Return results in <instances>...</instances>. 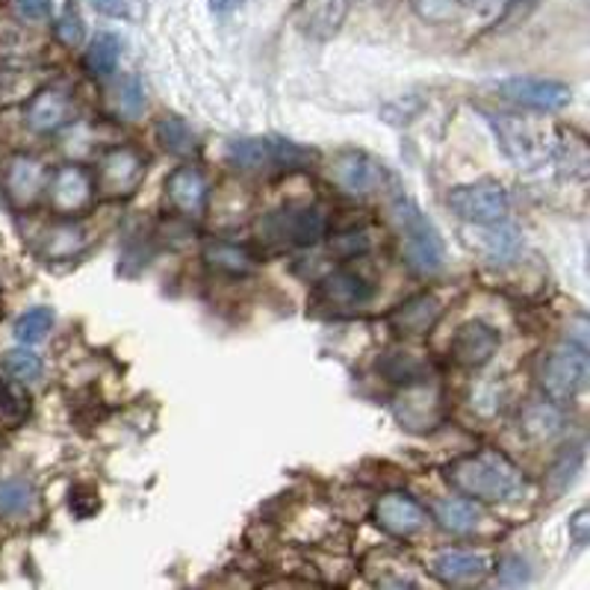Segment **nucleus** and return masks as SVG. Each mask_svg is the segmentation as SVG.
I'll use <instances>...</instances> for the list:
<instances>
[{
	"label": "nucleus",
	"instance_id": "obj_1",
	"mask_svg": "<svg viewBox=\"0 0 590 590\" xmlns=\"http://www.w3.org/2000/svg\"><path fill=\"white\" fill-rule=\"evenodd\" d=\"M446 481L452 484L461 497L479 502V506H499L511 502L522 493L520 467L497 449H481L476 454H463L446 467Z\"/></svg>",
	"mask_w": 590,
	"mask_h": 590
},
{
	"label": "nucleus",
	"instance_id": "obj_2",
	"mask_svg": "<svg viewBox=\"0 0 590 590\" xmlns=\"http://www.w3.org/2000/svg\"><path fill=\"white\" fill-rule=\"evenodd\" d=\"M393 222L402 237L404 263L417 274H437L446 263V246L434 222L420 210V204L408 196H399L390 207Z\"/></svg>",
	"mask_w": 590,
	"mask_h": 590
},
{
	"label": "nucleus",
	"instance_id": "obj_3",
	"mask_svg": "<svg viewBox=\"0 0 590 590\" xmlns=\"http://www.w3.org/2000/svg\"><path fill=\"white\" fill-rule=\"evenodd\" d=\"M540 387L552 402H573L576 396L588 387V342L564 340L540 360Z\"/></svg>",
	"mask_w": 590,
	"mask_h": 590
},
{
	"label": "nucleus",
	"instance_id": "obj_4",
	"mask_svg": "<svg viewBox=\"0 0 590 590\" xmlns=\"http://www.w3.org/2000/svg\"><path fill=\"white\" fill-rule=\"evenodd\" d=\"M313 151H304L296 142L274 137H246L233 139L228 146V163L242 171H272V169H299L310 163Z\"/></svg>",
	"mask_w": 590,
	"mask_h": 590
},
{
	"label": "nucleus",
	"instance_id": "obj_5",
	"mask_svg": "<svg viewBox=\"0 0 590 590\" xmlns=\"http://www.w3.org/2000/svg\"><path fill=\"white\" fill-rule=\"evenodd\" d=\"M269 242L290 246V249H313L326 240L328 219L319 207H283L260 224Z\"/></svg>",
	"mask_w": 590,
	"mask_h": 590
},
{
	"label": "nucleus",
	"instance_id": "obj_6",
	"mask_svg": "<svg viewBox=\"0 0 590 590\" xmlns=\"http://www.w3.org/2000/svg\"><path fill=\"white\" fill-rule=\"evenodd\" d=\"M449 207L458 219L470 224H493L506 222L511 201L502 183L497 180H476V183H463L449 192Z\"/></svg>",
	"mask_w": 590,
	"mask_h": 590
},
{
	"label": "nucleus",
	"instance_id": "obj_7",
	"mask_svg": "<svg viewBox=\"0 0 590 590\" xmlns=\"http://www.w3.org/2000/svg\"><path fill=\"white\" fill-rule=\"evenodd\" d=\"M493 89H497V94H502L506 101L534 112H558L573 101V89L552 78H522V74H517V78L493 83Z\"/></svg>",
	"mask_w": 590,
	"mask_h": 590
},
{
	"label": "nucleus",
	"instance_id": "obj_8",
	"mask_svg": "<svg viewBox=\"0 0 590 590\" xmlns=\"http://www.w3.org/2000/svg\"><path fill=\"white\" fill-rule=\"evenodd\" d=\"M142 178H146V157L137 148L119 146L101 154L94 187L107 198H128L137 192Z\"/></svg>",
	"mask_w": 590,
	"mask_h": 590
},
{
	"label": "nucleus",
	"instance_id": "obj_9",
	"mask_svg": "<svg viewBox=\"0 0 590 590\" xmlns=\"http://www.w3.org/2000/svg\"><path fill=\"white\" fill-rule=\"evenodd\" d=\"M44 192H48L53 213L69 219V216H78L80 210L92 204L94 180L83 166H60L53 174H48Z\"/></svg>",
	"mask_w": 590,
	"mask_h": 590
},
{
	"label": "nucleus",
	"instance_id": "obj_10",
	"mask_svg": "<svg viewBox=\"0 0 590 590\" xmlns=\"http://www.w3.org/2000/svg\"><path fill=\"white\" fill-rule=\"evenodd\" d=\"M490 121V128L497 130L499 142L506 148V154L511 157L513 163L522 166V169H534L538 163H543L549 157L547 139L538 130H531L522 119H513V116H490L484 112Z\"/></svg>",
	"mask_w": 590,
	"mask_h": 590
},
{
	"label": "nucleus",
	"instance_id": "obj_11",
	"mask_svg": "<svg viewBox=\"0 0 590 590\" xmlns=\"http://www.w3.org/2000/svg\"><path fill=\"white\" fill-rule=\"evenodd\" d=\"M74 116V101L71 94L60 86H42L30 94V101L24 107V124L39 137H51L60 133Z\"/></svg>",
	"mask_w": 590,
	"mask_h": 590
},
{
	"label": "nucleus",
	"instance_id": "obj_12",
	"mask_svg": "<svg viewBox=\"0 0 590 590\" xmlns=\"http://www.w3.org/2000/svg\"><path fill=\"white\" fill-rule=\"evenodd\" d=\"M372 520H376L378 529L393 534V538H413L417 531L428 526V511L413 497L396 490V493L378 499L376 508H372Z\"/></svg>",
	"mask_w": 590,
	"mask_h": 590
},
{
	"label": "nucleus",
	"instance_id": "obj_13",
	"mask_svg": "<svg viewBox=\"0 0 590 590\" xmlns=\"http://www.w3.org/2000/svg\"><path fill=\"white\" fill-rule=\"evenodd\" d=\"M351 0H301L292 12V24L301 36L313 42H328L340 33L342 21L349 16Z\"/></svg>",
	"mask_w": 590,
	"mask_h": 590
},
{
	"label": "nucleus",
	"instance_id": "obj_14",
	"mask_svg": "<svg viewBox=\"0 0 590 590\" xmlns=\"http://www.w3.org/2000/svg\"><path fill=\"white\" fill-rule=\"evenodd\" d=\"M372 296H376V287H372L363 274L349 272V269L331 272L328 278L319 281V301H322L328 310H337V313L367 308Z\"/></svg>",
	"mask_w": 590,
	"mask_h": 590
},
{
	"label": "nucleus",
	"instance_id": "obj_15",
	"mask_svg": "<svg viewBox=\"0 0 590 590\" xmlns=\"http://www.w3.org/2000/svg\"><path fill=\"white\" fill-rule=\"evenodd\" d=\"M499 342H502V337H499L497 328L476 319V322H467V326L458 328V334L452 337V346H449V354H452L458 367L479 369L493 360Z\"/></svg>",
	"mask_w": 590,
	"mask_h": 590
},
{
	"label": "nucleus",
	"instance_id": "obj_16",
	"mask_svg": "<svg viewBox=\"0 0 590 590\" xmlns=\"http://www.w3.org/2000/svg\"><path fill=\"white\" fill-rule=\"evenodd\" d=\"M44 187H48V169L36 157L18 154L3 169V189L16 207L36 204L42 198Z\"/></svg>",
	"mask_w": 590,
	"mask_h": 590
},
{
	"label": "nucleus",
	"instance_id": "obj_17",
	"mask_svg": "<svg viewBox=\"0 0 590 590\" xmlns=\"http://www.w3.org/2000/svg\"><path fill=\"white\" fill-rule=\"evenodd\" d=\"M331 174H334L337 187L346 189L349 196H369L384 183V169L372 157L358 154V151H346L337 157Z\"/></svg>",
	"mask_w": 590,
	"mask_h": 590
},
{
	"label": "nucleus",
	"instance_id": "obj_18",
	"mask_svg": "<svg viewBox=\"0 0 590 590\" xmlns=\"http://www.w3.org/2000/svg\"><path fill=\"white\" fill-rule=\"evenodd\" d=\"M440 317H443L440 299L431 292H422L390 313V328L399 337H426L440 322Z\"/></svg>",
	"mask_w": 590,
	"mask_h": 590
},
{
	"label": "nucleus",
	"instance_id": "obj_19",
	"mask_svg": "<svg viewBox=\"0 0 590 590\" xmlns=\"http://www.w3.org/2000/svg\"><path fill=\"white\" fill-rule=\"evenodd\" d=\"M166 196H169L171 207L178 213L198 219L207 207V180L204 174L192 166H180L171 171V178L166 180Z\"/></svg>",
	"mask_w": 590,
	"mask_h": 590
},
{
	"label": "nucleus",
	"instance_id": "obj_20",
	"mask_svg": "<svg viewBox=\"0 0 590 590\" xmlns=\"http://www.w3.org/2000/svg\"><path fill=\"white\" fill-rule=\"evenodd\" d=\"M434 576L446 584H463L479 582L490 573V558L479 552H467V549H449L434 558Z\"/></svg>",
	"mask_w": 590,
	"mask_h": 590
},
{
	"label": "nucleus",
	"instance_id": "obj_21",
	"mask_svg": "<svg viewBox=\"0 0 590 590\" xmlns=\"http://www.w3.org/2000/svg\"><path fill=\"white\" fill-rule=\"evenodd\" d=\"M434 520L440 522V529L452 531V534H472L484 526V511H481L479 502L472 499H437L434 502Z\"/></svg>",
	"mask_w": 590,
	"mask_h": 590
},
{
	"label": "nucleus",
	"instance_id": "obj_22",
	"mask_svg": "<svg viewBox=\"0 0 590 590\" xmlns=\"http://www.w3.org/2000/svg\"><path fill=\"white\" fill-rule=\"evenodd\" d=\"M204 260L216 272L224 274H249L254 269V254L246 246L228 240H210L204 246Z\"/></svg>",
	"mask_w": 590,
	"mask_h": 590
},
{
	"label": "nucleus",
	"instance_id": "obj_23",
	"mask_svg": "<svg viewBox=\"0 0 590 590\" xmlns=\"http://www.w3.org/2000/svg\"><path fill=\"white\" fill-rule=\"evenodd\" d=\"M121 60V39L116 33H98L83 57V69L89 78H110Z\"/></svg>",
	"mask_w": 590,
	"mask_h": 590
},
{
	"label": "nucleus",
	"instance_id": "obj_24",
	"mask_svg": "<svg viewBox=\"0 0 590 590\" xmlns=\"http://www.w3.org/2000/svg\"><path fill=\"white\" fill-rule=\"evenodd\" d=\"M520 431L531 440H549V437H556L564 426V411L558 408V402H531L526 408L520 420Z\"/></svg>",
	"mask_w": 590,
	"mask_h": 590
},
{
	"label": "nucleus",
	"instance_id": "obj_25",
	"mask_svg": "<svg viewBox=\"0 0 590 590\" xmlns=\"http://www.w3.org/2000/svg\"><path fill=\"white\" fill-rule=\"evenodd\" d=\"M479 228V249L490 257V260H497V263H506L511 257H517L520 251V233L508 228L502 222L493 224H476Z\"/></svg>",
	"mask_w": 590,
	"mask_h": 590
},
{
	"label": "nucleus",
	"instance_id": "obj_26",
	"mask_svg": "<svg viewBox=\"0 0 590 590\" xmlns=\"http://www.w3.org/2000/svg\"><path fill=\"white\" fill-rule=\"evenodd\" d=\"M86 242H89L86 240V231L78 222H60L44 233L42 251L44 257H51V260H69V257L80 254Z\"/></svg>",
	"mask_w": 590,
	"mask_h": 590
},
{
	"label": "nucleus",
	"instance_id": "obj_27",
	"mask_svg": "<svg viewBox=\"0 0 590 590\" xmlns=\"http://www.w3.org/2000/svg\"><path fill=\"white\" fill-rule=\"evenodd\" d=\"M157 142L174 157L196 154V133L189 130V124L178 116H163L157 121Z\"/></svg>",
	"mask_w": 590,
	"mask_h": 590
},
{
	"label": "nucleus",
	"instance_id": "obj_28",
	"mask_svg": "<svg viewBox=\"0 0 590 590\" xmlns=\"http://www.w3.org/2000/svg\"><path fill=\"white\" fill-rule=\"evenodd\" d=\"M36 506V488L27 479H0V517L16 520Z\"/></svg>",
	"mask_w": 590,
	"mask_h": 590
},
{
	"label": "nucleus",
	"instance_id": "obj_29",
	"mask_svg": "<svg viewBox=\"0 0 590 590\" xmlns=\"http://www.w3.org/2000/svg\"><path fill=\"white\" fill-rule=\"evenodd\" d=\"M3 372H7L12 381H18V384H30V381H39V378H42L44 363L33 349L21 346V349H12L3 354Z\"/></svg>",
	"mask_w": 590,
	"mask_h": 590
},
{
	"label": "nucleus",
	"instance_id": "obj_30",
	"mask_svg": "<svg viewBox=\"0 0 590 590\" xmlns=\"http://www.w3.org/2000/svg\"><path fill=\"white\" fill-rule=\"evenodd\" d=\"M53 328V310L48 308H33L21 313L16 319V340L21 346H36V342H42L44 337L51 334Z\"/></svg>",
	"mask_w": 590,
	"mask_h": 590
},
{
	"label": "nucleus",
	"instance_id": "obj_31",
	"mask_svg": "<svg viewBox=\"0 0 590 590\" xmlns=\"http://www.w3.org/2000/svg\"><path fill=\"white\" fill-rule=\"evenodd\" d=\"M463 0H413V12L428 24H452L463 16Z\"/></svg>",
	"mask_w": 590,
	"mask_h": 590
},
{
	"label": "nucleus",
	"instance_id": "obj_32",
	"mask_svg": "<svg viewBox=\"0 0 590 590\" xmlns=\"http://www.w3.org/2000/svg\"><path fill=\"white\" fill-rule=\"evenodd\" d=\"M30 413V399L27 393L16 384H9V381H0V422H7V426H16Z\"/></svg>",
	"mask_w": 590,
	"mask_h": 590
},
{
	"label": "nucleus",
	"instance_id": "obj_33",
	"mask_svg": "<svg viewBox=\"0 0 590 590\" xmlns=\"http://www.w3.org/2000/svg\"><path fill=\"white\" fill-rule=\"evenodd\" d=\"M390 363H387V376L393 378L396 384H420L422 378H426V363L413 358V354H387Z\"/></svg>",
	"mask_w": 590,
	"mask_h": 590
},
{
	"label": "nucleus",
	"instance_id": "obj_34",
	"mask_svg": "<svg viewBox=\"0 0 590 590\" xmlns=\"http://www.w3.org/2000/svg\"><path fill=\"white\" fill-rule=\"evenodd\" d=\"M119 110L121 116H139L146 110V89H142V80L139 78H124L119 86Z\"/></svg>",
	"mask_w": 590,
	"mask_h": 590
},
{
	"label": "nucleus",
	"instance_id": "obj_35",
	"mask_svg": "<svg viewBox=\"0 0 590 590\" xmlns=\"http://www.w3.org/2000/svg\"><path fill=\"white\" fill-rule=\"evenodd\" d=\"M579 463H582V449H579V452H573V454H564V458H561V461L552 467V472H549V481L556 484L558 493H561V490H564L567 484L573 481V476L579 472Z\"/></svg>",
	"mask_w": 590,
	"mask_h": 590
},
{
	"label": "nucleus",
	"instance_id": "obj_36",
	"mask_svg": "<svg viewBox=\"0 0 590 590\" xmlns=\"http://www.w3.org/2000/svg\"><path fill=\"white\" fill-rule=\"evenodd\" d=\"M331 249L342 257L363 254V251H369V233L363 231V228H360V231L340 233V237H334V242H331Z\"/></svg>",
	"mask_w": 590,
	"mask_h": 590
},
{
	"label": "nucleus",
	"instance_id": "obj_37",
	"mask_svg": "<svg viewBox=\"0 0 590 590\" xmlns=\"http://www.w3.org/2000/svg\"><path fill=\"white\" fill-rule=\"evenodd\" d=\"M16 7V16L30 21V24H39V21H48L53 12V0H12Z\"/></svg>",
	"mask_w": 590,
	"mask_h": 590
},
{
	"label": "nucleus",
	"instance_id": "obj_38",
	"mask_svg": "<svg viewBox=\"0 0 590 590\" xmlns=\"http://www.w3.org/2000/svg\"><path fill=\"white\" fill-rule=\"evenodd\" d=\"M57 36H60L62 44H69V48H78L80 42H83V21H80L74 12H69V16H62L60 21H57Z\"/></svg>",
	"mask_w": 590,
	"mask_h": 590
},
{
	"label": "nucleus",
	"instance_id": "obj_39",
	"mask_svg": "<svg viewBox=\"0 0 590 590\" xmlns=\"http://www.w3.org/2000/svg\"><path fill=\"white\" fill-rule=\"evenodd\" d=\"M499 582L502 584H526L529 582V564L517 556H508L499 564Z\"/></svg>",
	"mask_w": 590,
	"mask_h": 590
},
{
	"label": "nucleus",
	"instance_id": "obj_40",
	"mask_svg": "<svg viewBox=\"0 0 590 590\" xmlns=\"http://www.w3.org/2000/svg\"><path fill=\"white\" fill-rule=\"evenodd\" d=\"M590 511L588 508H579V511L570 517V534H573L576 547H588L590 543Z\"/></svg>",
	"mask_w": 590,
	"mask_h": 590
},
{
	"label": "nucleus",
	"instance_id": "obj_41",
	"mask_svg": "<svg viewBox=\"0 0 590 590\" xmlns=\"http://www.w3.org/2000/svg\"><path fill=\"white\" fill-rule=\"evenodd\" d=\"M92 7L103 16L124 18L130 12V0H92Z\"/></svg>",
	"mask_w": 590,
	"mask_h": 590
},
{
	"label": "nucleus",
	"instance_id": "obj_42",
	"mask_svg": "<svg viewBox=\"0 0 590 590\" xmlns=\"http://www.w3.org/2000/svg\"><path fill=\"white\" fill-rule=\"evenodd\" d=\"M242 0H210V9L213 12H231V9L240 7Z\"/></svg>",
	"mask_w": 590,
	"mask_h": 590
}]
</instances>
